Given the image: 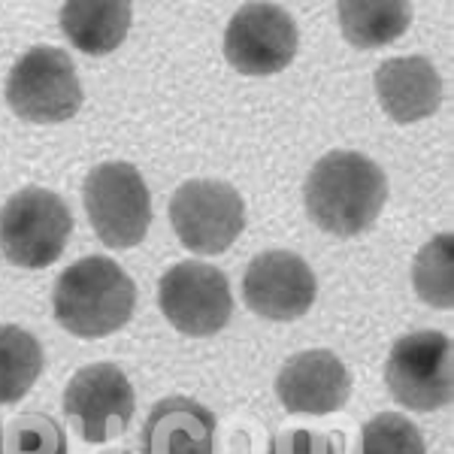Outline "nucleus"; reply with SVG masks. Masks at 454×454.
<instances>
[{"label": "nucleus", "instance_id": "f257e3e1", "mask_svg": "<svg viewBox=\"0 0 454 454\" xmlns=\"http://www.w3.org/2000/svg\"><path fill=\"white\" fill-rule=\"evenodd\" d=\"M306 212L321 231L355 237L376 222L387 200L382 167L361 152H327L303 185Z\"/></svg>", "mask_w": 454, "mask_h": 454}, {"label": "nucleus", "instance_id": "39448f33", "mask_svg": "<svg viewBox=\"0 0 454 454\" xmlns=\"http://www.w3.org/2000/svg\"><path fill=\"white\" fill-rule=\"evenodd\" d=\"M6 104L36 124L73 119L82 106V85L70 55L55 46H36L21 55L6 79Z\"/></svg>", "mask_w": 454, "mask_h": 454}, {"label": "nucleus", "instance_id": "dca6fc26", "mask_svg": "<svg viewBox=\"0 0 454 454\" xmlns=\"http://www.w3.org/2000/svg\"><path fill=\"white\" fill-rule=\"evenodd\" d=\"M342 36L357 49H379L406 34L412 10L400 0H346L336 6Z\"/></svg>", "mask_w": 454, "mask_h": 454}, {"label": "nucleus", "instance_id": "f3484780", "mask_svg": "<svg viewBox=\"0 0 454 454\" xmlns=\"http://www.w3.org/2000/svg\"><path fill=\"white\" fill-rule=\"evenodd\" d=\"M43 372V348L27 331L0 325V403H16Z\"/></svg>", "mask_w": 454, "mask_h": 454}, {"label": "nucleus", "instance_id": "9b49d317", "mask_svg": "<svg viewBox=\"0 0 454 454\" xmlns=\"http://www.w3.org/2000/svg\"><path fill=\"white\" fill-rule=\"evenodd\" d=\"M318 294L309 263L291 252H263L246 270L243 297L246 306L261 318L294 321L309 312Z\"/></svg>", "mask_w": 454, "mask_h": 454}, {"label": "nucleus", "instance_id": "0eeeda50", "mask_svg": "<svg viewBox=\"0 0 454 454\" xmlns=\"http://www.w3.org/2000/svg\"><path fill=\"white\" fill-rule=\"evenodd\" d=\"M170 222L179 243L194 254L227 252L246 227V207L227 182L194 179L176 188Z\"/></svg>", "mask_w": 454, "mask_h": 454}, {"label": "nucleus", "instance_id": "a211bd4d", "mask_svg": "<svg viewBox=\"0 0 454 454\" xmlns=\"http://www.w3.org/2000/svg\"><path fill=\"white\" fill-rule=\"evenodd\" d=\"M412 285L424 303L451 309L454 303V237L439 233L412 263Z\"/></svg>", "mask_w": 454, "mask_h": 454}, {"label": "nucleus", "instance_id": "4468645a", "mask_svg": "<svg viewBox=\"0 0 454 454\" xmlns=\"http://www.w3.org/2000/svg\"><path fill=\"white\" fill-rule=\"evenodd\" d=\"M145 454H215V415L188 397H167L143 427Z\"/></svg>", "mask_w": 454, "mask_h": 454}, {"label": "nucleus", "instance_id": "7ed1b4c3", "mask_svg": "<svg viewBox=\"0 0 454 454\" xmlns=\"http://www.w3.org/2000/svg\"><path fill=\"white\" fill-rule=\"evenodd\" d=\"M82 200L94 233L109 248H130L149 233L152 197L134 164H98L85 179Z\"/></svg>", "mask_w": 454, "mask_h": 454}, {"label": "nucleus", "instance_id": "f03ea898", "mask_svg": "<svg viewBox=\"0 0 454 454\" xmlns=\"http://www.w3.org/2000/svg\"><path fill=\"white\" fill-rule=\"evenodd\" d=\"M134 279L109 258H82L55 282V318L79 340H100L121 331L134 315Z\"/></svg>", "mask_w": 454, "mask_h": 454}, {"label": "nucleus", "instance_id": "412c9836", "mask_svg": "<svg viewBox=\"0 0 454 454\" xmlns=\"http://www.w3.org/2000/svg\"><path fill=\"white\" fill-rule=\"evenodd\" d=\"M270 454H336V445L331 436L312 430H285L273 439Z\"/></svg>", "mask_w": 454, "mask_h": 454}, {"label": "nucleus", "instance_id": "ddd939ff", "mask_svg": "<svg viewBox=\"0 0 454 454\" xmlns=\"http://www.w3.org/2000/svg\"><path fill=\"white\" fill-rule=\"evenodd\" d=\"M376 94L394 121H421L442 104V79L421 55L391 58L376 70Z\"/></svg>", "mask_w": 454, "mask_h": 454}, {"label": "nucleus", "instance_id": "423d86ee", "mask_svg": "<svg viewBox=\"0 0 454 454\" xmlns=\"http://www.w3.org/2000/svg\"><path fill=\"white\" fill-rule=\"evenodd\" d=\"M385 382L394 400L419 412L449 406L454 394L451 340L439 331H419L394 342L385 367Z\"/></svg>", "mask_w": 454, "mask_h": 454}, {"label": "nucleus", "instance_id": "1a4fd4ad", "mask_svg": "<svg viewBox=\"0 0 454 454\" xmlns=\"http://www.w3.org/2000/svg\"><path fill=\"white\" fill-rule=\"evenodd\" d=\"M297 55V25L276 4H246L224 31V58L246 76H273Z\"/></svg>", "mask_w": 454, "mask_h": 454}, {"label": "nucleus", "instance_id": "f8f14e48", "mask_svg": "<svg viewBox=\"0 0 454 454\" xmlns=\"http://www.w3.org/2000/svg\"><path fill=\"white\" fill-rule=\"evenodd\" d=\"M276 394L288 412L327 415L346 406L351 394V376L333 351H300L282 367L279 379H276Z\"/></svg>", "mask_w": 454, "mask_h": 454}, {"label": "nucleus", "instance_id": "4be33fe9", "mask_svg": "<svg viewBox=\"0 0 454 454\" xmlns=\"http://www.w3.org/2000/svg\"><path fill=\"white\" fill-rule=\"evenodd\" d=\"M113 454H130V451H113Z\"/></svg>", "mask_w": 454, "mask_h": 454}, {"label": "nucleus", "instance_id": "6ab92c4d", "mask_svg": "<svg viewBox=\"0 0 454 454\" xmlns=\"http://www.w3.org/2000/svg\"><path fill=\"white\" fill-rule=\"evenodd\" d=\"M0 454H67V436L49 415H19L4 427Z\"/></svg>", "mask_w": 454, "mask_h": 454}, {"label": "nucleus", "instance_id": "9d476101", "mask_svg": "<svg viewBox=\"0 0 454 454\" xmlns=\"http://www.w3.org/2000/svg\"><path fill=\"white\" fill-rule=\"evenodd\" d=\"M134 387L115 364H91L70 379L64 412L85 442H106L124 434L134 419Z\"/></svg>", "mask_w": 454, "mask_h": 454}, {"label": "nucleus", "instance_id": "2eb2a0df", "mask_svg": "<svg viewBox=\"0 0 454 454\" xmlns=\"http://www.w3.org/2000/svg\"><path fill=\"white\" fill-rule=\"evenodd\" d=\"M130 4L121 0H70L61 6V31L79 52L109 55L130 31Z\"/></svg>", "mask_w": 454, "mask_h": 454}, {"label": "nucleus", "instance_id": "20e7f679", "mask_svg": "<svg viewBox=\"0 0 454 454\" xmlns=\"http://www.w3.org/2000/svg\"><path fill=\"white\" fill-rule=\"evenodd\" d=\"M73 233L67 203L49 188H25L0 209V248L6 261L25 270H43L61 258Z\"/></svg>", "mask_w": 454, "mask_h": 454}, {"label": "nucleus", "instance_id": "aec40b11", "mask_svg": "<svg viewBox=\"0 0 454 454\" xmlns=\"http://www.w3.org/2000/svg\"><path fill=\"white\" fill-rule=\"evenodd\" d=\"M361 454H424V439L406 415L382 412L364 427Z\"/></svg>", "mask_w": 454, "mask_h": 454}, {"label": "nucleus", "instance_id": "6e6552de", "mask_svg": "<svg viewBox=\"0 0 454 454\" xmlns=\"http://www.w3.org/2000/svg\"><path fill=\"white\" fill-rule=\"evenodd\" d=\"M158 303L179 333L212 336L231 321L233 297L227 276L212 263L185 261L160 276Z\"/></svg>", "mask_w": 454, "mask_h": 454}]
</instances>
